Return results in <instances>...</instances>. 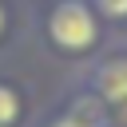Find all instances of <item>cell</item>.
I'll list each match as a JSON object with an SVG mask.
<instances>
[{
	"label": "cell",
	"instance_id": "cell-7",
	"mask_svg": "<svg viewBox=\"0 0 127 127\" xmlns=\"http://www.w3.org/2000/svg\"><path fill=\"white\" fill-rule=\"evenodd\" d=\"M119 111H123V123H127V103H123V107H119Z\"/></svg>",
	"mask_w": 127,
	"mask_h": 127
},
{
	"label": "cell",
	"instance_id": "cell-5",
	"mask_svg": "<svg viewBox=\"0 0 127 127\" xmlns=\"http://www.w3.org/2000/svg\"><path fill=\"white\" fill-rule=\"evenodd\" d=\"M52 127H91L87 119H79V115H67V119H56Z\"/></svg>",
	"mask_w": 127,
	"mask_h": 127
},
{
	"label": "cell",
	"instance_id": "cell-3",
	"mask_svg": "<svg viewBox=\"0 0 127 127\" xmlns=\"http://www.w3.org/2000/svg\"><path fill=\"white\" fill-rule=\"evenodd\" d=\"M16 119H20V95L8 83H0V127H12Z\"/></svg>",
	"mask_w": 127,
	"mask_h": 127
},
{
	"label": "cell",
	"instance_id": "cell-4",
	"mask_svg": "<svg viewBox=\"0 0 127 127\" xmlns=\"http://www.w3.org/2000/svg\"><path fill=\"white\" fill-rule=\"evenodd\" d=\"M99 12L107 20H127V0H99Z\"/></svg>",
	"mask_w": 127,
	"mask_h": 127
},
{
	"label": "cell",
	"instance_id": "cell-6",
	"mask_svg": "<svg viewBox=\"0 0 127 127\" xmlns=\"http://www.w3.org/2000/svg\"><path fill=\"white\" fill-rule=\"evenodd\" d=\"M4 24H8V12H4V4H0V32H4Z\"/></svg>",
	"mask_w": 127,
	"mask_h": 127
},
{
	"label": "cell",
	"instance_id": "cell-2",
	"mask_svg": "<svg viewBox=\"0 0 127 127\" xmlns=\"http://www.w3.org/2000/svg\"><path fill=\"white\" fill-rule=\"evenodd\" d=\"M95 83H99V95H103L107 103L123 107V103H127V56H115V60H107V64L99 67Z\"/></svg>",
	"mask_w": 127,
	"mask_h": 127
},
{
	"label": "cell",
	"instance_id": "cell-1",
	"mask_svg": "<svg viewBox=\"0 0 127 127\" xmlns=\"http://www.w3.org/2000/svg\"><path fill=\"white\" fill-rule=\"evenodd\" d=\"M48 36L56 48L64 52H87L95 40H99V24H95V12L83 4V0H60L48 16Z\"/></svg>",
	"mask_w": 127,
	"mask_h": 127
}]
</instances>
